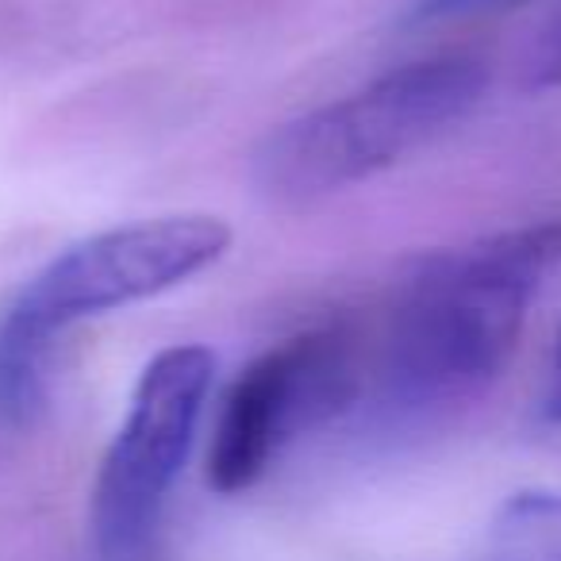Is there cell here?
I'll use <instances>...</instances> for the list:
<instances>
[{"label":"cell","instance_id":"obj_7","mask_svg":"<svg viewBox=\"0 0 561 561\" xmlns=\"http://www.w3.org/2000/svg\"><path fill=\"white\" fill-rule=\"evenodd\" d=\"M535 0H420L412 20H469V16H504L527 9Z\"/></svg>","mask_w":561,"mask_h":561},{"label":"cell","instance_id":"obj_8","mask_svg":"<svg viewBox=\"0 0 561 561\" xmlns=\"http://www.w3.org/2000/svg\"><path fill=\"white\" fill-rule=\"evenodd\" d=\"M527 81L535 89H561V12L546 24L527 62Z\"/></svg>","mask_w":561,"mask_h":561},{"label":"cell","instance_id":"obj_2","mask_svg":"<svg viewBox=\"0 0 561 561\" xmlns=\"http://www.w3.org/2000/svg\"><path fill=\"white\" fill-rule=\"evenodd\" d=\"M231 247L216 216H162L89 234L32 277L0 320V415L32 420L47 385L50 346L89 316L158 297L208 270Z\"/></svg>","mask_w":561,"mask_h":561},{"label":"cell","instance_id":"obj_5","mask_svg":"<svg viewBox=\"0 0 561 561\" xmlns=\"http://www.w3.org/2000/svg\"><path fill=\"white\" fill-rule=\"evenodd\" d=\"M354 351L335 331H308L250 362L231 385L208 454V484L224 496L250 489L280 443L354 397Z\"/></svg>","mask_w":561,"mask_h":561},{"label":"cell","instance_id":"obj_3","mask_svg":"<svg viewBox=\"0 0 561 561\" xmlns=\"http://www.w3.org/2000/svg\"><path fill=\"white\" fill-rule=\"evenodd\" d=\"M484 85L489 70L469 55L389 70L358 93L277 127L257 150V185L280 204L358 185L461 124L481 104Z\"/></svg>","mask_w":561,"mask_h":561},{"label":"cell","instance_id":"obj_4","mask_svg":"<svg viewBox=\"0 0 561 561\" xmlns=\"http://www.w3.org/2000/svg\"><path fill=\"white\" fill-rule=\"evenodd\" d=\"M211 377L216 354L208 346H170L142 369L131 412L93 484V538L104 558H131L150 538L193 450Z\"/></svg>","mask_w":561,"mask_h":561},{"label":"cell","instance_id":"obj_9","mask_svg":"<svg viewBox=\"0 0 561 561\" xmlns=\"http://www.w3.org/2000/svg\"><path fill=\"white\" fill-rule=\"evenodd\" d=\"M542 423L561 427V335H558V346H553L550 377H546V392H542Z\"/></svg>","mask_w":561,"mask_h":561},{"label":"cell","instance_id":"obj_6","mask_svg":"<svg viewBox=\"0 0 561 561\" xmlns=\"http://www.w3.org/2000/svg\"><path fill=\"white\" fill-rule=\"evenodd\" d=\"M492 561H561V496L523 492L512 496L492 527Z\"/></svg>","mask_w":561,"mask_h":561},{"label":"cell","instance_id":"obj_1","mask_svg":"<svg viewBox=\"0 0 561 561\" xmlns=\"http://www.w3.org/2000/svg\"><path fill=\"white\" fill-rule=\"evenodd\" d=\"M558 265L561 219L415 262L381 323L377 385L385 400L404 415H438L489 389Z\"/></svg>","mask_w":561,"mask_h":561}]
</instances>
